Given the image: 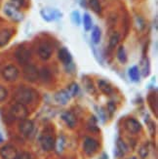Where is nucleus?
<instances>
[{"label": "nucleus", "instance_id": "f257e3e1", "mask_svg": "<svg viewBox=\"0 0 158 159\" xmlns=\"http://www.w3.org/2000/svg\"><path fill=\"white\" fill-rule=\"evenodd\" d=\"M14 98H15L16 102H20V103H22V105L26 106L31 103L34 96H33V92L31 89L27 87H20L16 91Z\"/></svg>", "mask_w": 158, "mask_h": 159}, {"label": "nucleus", "instance_id": "f03ea898", "mask_svg": "<svg viewBox=\"0 0 158 159\" xmlns=\"http://www.w3.org/2000/svg\"><path fill=\"white\" fill-rule=\"evenodd\" d=\"M3 12L11 20H13V22H16V23L22 22V20H24V18H25L24 14H23L22 11H20V9L17 8L16 6H14L10 2L6 3L4 5Z\"/></svg>", "mask_w": 158, "mask_h": 159}, {"label": "nucleus", "instance_id": "7ed1b4c3", "mask_svg": "<svg viewBox=\"0 0 158 159\" xmlns=\"http://www.w3.org/2000/svg\"><path fill=\"white\" fill-rule=\"evenodd\" d=\"M40 15L42 17V19L46 22L50 23V22H55L59 19L63 17V13L60 10L56 8H51V7H46V8L41 9L40 11Z\"/></svg>", "mask_w": 158, "mask_h": 159}, {"label": "nucleus", "instance_id": "20e7f679", "mask_svg": "<svg viewBox=\"0 0 158 159\" xmlns=\"http://www.w3.org/2000/svg\"><path fill=\"white\" fill-rule=\"evenodd\" d=\"M10 114L14 119L22 121L24 119H26L27 115H29V110L25 105H22L20 102H16L13 105L10 110Z\"/></svg>", "mask_w": 158, "mask_h": 159}, {"label": "nucleus", "instance_id": "39448f33", "mask_svg": "<svg viewBox=\"0 0 158 159\" xmlns=\"http://www.w3.org/2000/svg\"><path fill=\"white\" fill-rule=\"evenodd\" d=\"M23 74L25 79L30 83L36 82L39 79V70H37L35 66L30 64H26L24 66Z\"/></svg>", "mask_w": 158, "mask_h": 159}, {"label": "nucleus", "instance_id": "423d86ee", "mask_svg": "<svg viewBox=\"0 0 158 159\" xmlns=\"http://www.w3.org/2000/svg\"><path fill=\"white\" fill-rule=\"evenodd\" d=\"M20 76L19 68L14 65L6 66L2 70V77L7 82H14L16 81Z\"/></svg>", "mask_w": 158, "mask_h": 159}, {"label": "nucleus", "instance_id": "0eeeda50", "mask_svg": "<svg viewBox=\"0 0 158 159\" xmlns=\"http://www.w3.org/2000/svg\"><path fill=\"white\" fill-rule=\"evenodd\" d=\"M99 148H100L99 142L97 140L93 139V138L87 137L83 142V150H84V152L89 156H91L94 153L97 152Z\"/></svg>", "mask_w": 158, "mask_h": 159}, {"label": "nucleus", "instance_id": "6e6552de", "mask_svg": "<svg viewBox=\"0 0 158 159\" xmlns=\"http://www.w3.org/2000/svg\"><path fill=\"white\" fill-rule=\"evenodd\" d=\"M15 56H16L17 61H19V64L25 66L26 64H29L31 54H30L29 49H27L25 46H20L16 50Z\"/></svg>", "mask_w": 158, "mask_h": 159}, {"label": "nucleus", "instance_id": "1a4fd4ad", "mask_svg": "<svg viewBox=\"0 0 158 159\" xmlns=\"http://www.w3.org/2000/svg\"><path fill=\"white\" fill-rule=\"evenodd\" d=\"M18 150L12 144H6L0 148V156L2 159H17Z\"/></svg>", "mask_w": 158, "mask_h": 159}, {"label": "nucleus", "instance_id": "9d476101", "mask_svg": "<svg viewBox=\"0 0 158 159\" xmlns=\"http://www.w3.org/2000/svg\"><path fill=\"white\" fill-rule=\"evenodd\" d=\"M55 143H56V141H55L54 137L50 134H44V135H42V137L40 138L41 148H42L43 150H45V151L54 150L55 149Z\"/></svg>", "mask_w": 158, "mask_h": 159}, {"label": "nucleus", "instance_id": "9b49d317", "mask_svg": "<svg viewBox=\"0 0 158 159\" xmlns=\"http://www.w3.org/2000/svg\"><path fill=\"white\" fill-rule=\"evenodd\" d=\"M125 128L131 134H138L142 131L141 123L135 118H128L125 121Z\"/></svg>", "mask_w": 158, "mask_h": 159}, {"label": "nucleus", "instance_id": "f8f14e48", "mask_svg": "<svg viewBox=\"0 0 158 159\" xmlns=\"http://www.w3.org/2000/svg\"><path fill=\"white\" fill-rule=\"evenodd\" d=\"M37 53H38V56H39V58L41 60L47 61V60H49L51 58L52 53H53V49H52V47L49 44L42 43V44L39 45Z\"/></svg>", "mask_w": 158, "mask_h": 159}, {"label": "nucleus", "instance_id": "ddd939ff", "mask_svg": "<svg viewBox=\"0 0 158 159\" xmlns=\"http://www.w3.org/2000/svg\"><path fill=\"white\" fill-rule=\"evenodd\" d=\"M33 122L31 120L29 119H24L20 121V126H19V130L20 132L22 133V135H24L25 137H29L31 135V133L33 132Z\"/></svg>", "mask_w": 158, "mask_h": 159}, {"label": "nucleus", "instance_id": "4468645a", "mask_svg": "<svg viewBox=\"0 0 158 159\" xmlns=\"http://www.w3.org/2000/svg\"><path fill=\"white\" fill-rule=\"evenodd\" d=\"M58 57H59V60L63 64H65V66L70 65L71 61H72V56H71V54H70V51H68L67 48H65V47L61 48V49L59 50Z\"/></svg>", "mask_w": 158, "mask_h": 159}, {"label": "nucleus", "instance_id": "2eb2a0df", "mask_svg": "<svg viewBox=\"0 0 158 159\" xmlns=\"http://www.w3.org/2000/svg\"><path fill=\"white\" fill-rule=\"evenodd\" d=\"M61 119L65 121L67 127H70V129H73L77 124V118L71 111H65L61 114Z\"/></svg>", "mask_w": 158, "mask_h": 159}, {"label": "nucleus", "instance_id": "dca6fc26", "mask_svg": "<svg viewBox=\"0 0 158 159\" xmlns=\"http://www.w3.org/2000/svg\"><path fill=\"white\" fill-rule=\"evenodd\" d=\"M13 36V31L10 29H3L0 30V48L5 47L10 42Z\"/></svg>", "mask_w": 158, "mask_h": 159}, {"label": "nucleus", "instance_id": "f3484780", "mask_svg": "<svg viewBox=\"0 0 158 159\" xmlns=\"http://www.w3.org/2000/svg\"><path fill=\"white\" fill-rule=\"evenodd\" d=\"M70 95L68 94L66 90H61V91L57 92L55 94V101H56L60 105H66L70 100Z\"/></svg>", "mask_w": 158, "mask_h": 159}, {"label": "nucleus", "instance_id": "a211bd4d", "mask_svg": "<svg viewBox=\"0 0 158 159\" xmlns=\"http://www.w3.org/2000/svg\"><path fill=\"white\" fill-rule=\"evenodd\" d=\"M98 86L101 91L106 95H111L113 93V88L106 80L100 79L98 81Z\"/></svg>", "mask_w": 158, "mask_h": 159}, {"label": "nucleus", "instance_id": "6ab92c4d", "mask_svg": "<svg viewBox=\"0 0 158 159\" xmlns=\"http://www.w3.org/2000/svg\"><path fill=\"white\" fill-rule=\"evenodd\" d=\"M128 74H129L130 79L134 82H139L141 79L140 67L138 66H133L132 67H130V70H128Z\"/></svg>", "mask_w": 158, "mask_h": 159}, {"label": "nucleus", "instance_id": "aec40b11", "mask_svg": "<svg viewBox=\"0 0 158 159\" xmlns=\"http://www.w3.org/2000/svg\"><path fill=\"white\" fill-rule=\"evenodd\" d=\"M102 38V31L99 26H94L92 29V33H91V39L92 42L96 45H98L101 42Z\"/></svg>", "mask_w": 158, "mask_h": 159}, {"label": "nucleus", "instance_id": "412c9836", "mask_svg": "<svg viewBox=\"0 0 158 159\" xmlns=\"http://www.w3.org/2000/svg\"><path fill=\"white\" fill-rule=\"evenodd\" d=\"M83 26L86 31H90L93 29V20L88 13H85L83 16Z\"/></svg>", "mask_w": 158, "mask_h": 159}, {"label": "nucleus", "instance_id": "4be33fe9", "mask_svg": "<svg viewBox=\"0 0 158 159\" xmlns=\"http://www.w3.org/2000/svg\"><path fill=\"white\" fill-rule=\"evenodd\" d=\"M119 40H120V34L118 32H114L112 35L109 38V45L108 48L111 50L114 49V48L117 46V44L119 43Z\"/></svg>", "mask_w": 158, "mask_h": 159}, {"label": "nucleus", "instance_id": "5701e85b", "mask_svg": "<svg viewBox=\"0 0 158 159\" xmlns=\"http://www.w3.org/2000/svg\"><path fill=\"white\" fill-rule=\"evenodd\" d=\"M52 74L50 72V70L46 67H43L42 70H39V78L42 79V81L44 82H49L51 80Z\"/></svg>", "mask_w": 158, "mask_h": 159}, {"label": "nucleus", "instance_id": "b1692460", "mask_svg": "<svg viewBox=\"0 0 158 159\" xmlns=\"http://www.w3.org/2000/svg\"><path fill=\"white\" fill-rule=\"evenodd\" d=\"M89 6H90V8L96 14L102 13V5H101L100 0H89Z\"/></svg>", "mask_w": 158, "mask_h": 159}, {"label": "nucleus", "instance_id": "393cba45", "mask_svg": "<svg viewBox=\"0 0 158 159\" xmlns=\"http://www.w3.org/2000/svg\"><path fill=\"white\" fill-rule=\"evenodd\" d=\"M142 76H147L149 73V61L147 59H142L141 61V70Z\"/></svg>", "mask_w": 158, "mask_h": 159}, {"label": "nucleus", "instance_id": "a878e982", "mask_svg": "<svg viewBox=\"0 0 158 159\" xmlns=\"http://www.w3.org/2000/svg\"><path fill=\"white\" fill-rule=\"evenodd\" d=\"M117 59L121 64H125L127 61V53L125 51V48L120 46L117 50Z\"/></svg>", "mask_w": 158, "mask_h": 159}, {"label": "nucleus", "instance_id": "bb28decb", "mask_svg": "<svg viewBox=\"0 0 158 159\" xmlns=\"http://www.w3.org/2000/svg\"><path fill=\"white\" fill-rule=\"evenodd\" d=\"M116 146H117V148H116V151H117V157H120L121 155H123L127 151L126 144L123 143L121 140H118L117 141V143H116Z\"/></svg>", "mask_w": 158, "mask_h": 159}, {"label": "nucleus", "instance_id": "cd10ccee", "mask_svg": "<svg viewBox=\"0 0 158 159\" xmlns=\"http://www.w3.org/2000/svg\"><path fill=\"white\" fill-rule=\"evenodd\" d=\"M55 148H56L57 152L60 154L64 151V148H65V139L63 137H60L58 141L55 143Z\"/></svg>", "mask_w": 158, "mask_h": 159}, {"label": "nucleus", "instance_id": "c85d7f7f", "mask_svg": "<svg viewBox=\"0 0 158 159\" xmlns=\"http://www.w3.org/2000/svg\"><path fill=\"white\" fill-rule=\"evenodd\" d=\"M66 91L68 92V94L70 95V97H74V96H76L78 94V92H79V86L76 84V83L73 82L67 87Z\"/></svg>", "mask_w": 158, "mask_h": 159}, {"label": "nucleus", "instance_id": "c756f323", "mask_svg": "<svg viewBox=\"0 0 158 159\" xmlns=\"http://www.w3.org/2000/svg\"><path fill=\"white\" fill-rule=\"evenodd\" d=\"M70 19H71L72 24L75 25H79L81 24V17L78 11H73L70 15Z\"/></svg>", "mask_w": 158, "mask_h": 159}, {"label": "nucleus", "instance_id": "7c9ffc66", "mask_svg": "<svg viewBox=\"0 0 158 159\" xmlns=\"http://www.w3.org/2000/svg\"><path fill=\"white\" fill-rule=\"evenodd\" d=\"M10 3H12L14 6H16L19 9L27 7V0H11Z\"/></svg>", "mask_w": 158, "mask_h": 159}, {"label": "nucleus", "instance_id": "2f4dec72", "mask_svg": "<svg viewBox=\"0 0 158 159\" xmlns=\"http://www.w3.org/2000/svg\"><path fill=\"white\" fill-rule=\"evenodd\" d=\"M7 97H8V90H7L4 86L0 85V102H4Z\"/></svg>", "mask_w": 158, "mask_h": 159}, {"label": "nucleus", "instance_id": "473e14b6", "mask_svg": "<svg viewBox=\"0 0 158 159\" xmlns=\"http://www.w3.org/2000/svg\"><path fill=\"white\" fill-rule=\"evenodd\" d=\"M139 153H140V156H141L142 159L147 158V155H148V148H147V146H142V147L140 148Z\"/></svg>", "mask_w": 158, "mask_h": 159}, {"label": "nucleus", "instance_id": "72a5a7b5", "mask_svg": "<svg viewBox=\"0 0 158 159\" xmlns=\"http://www.w3.org/2000/svg\"><path fill=\"white\" fill-rule=\"evenodd\" d=\"M17 159H31V155L29 152H27V151H23V152L18 154Z\"/></svg>", "mask_w": 158, "mask_h": 159}, {"label": "nucleus", "instance_id": "f704fd0d", "mask_svg": "<svg viewBox=\"0 0 158 159\" xmlns=\"http://www.w3.org/2000/svg\"><path fill=\"white\" fill-rule=\"evenodd\" d=\"M136 23H137V27H138V30H142L143 29H145V22H143V20L142 18H138L136 20Z\"/></svg>", "mask_w": 158, "mask_h": 159}, {"label": "nucleus", "instance_id": "c9c22d12", "mask_svg": "<svg viewBox=\"0 0 158 159\" xmlns=\"http://www.w3.org/2000/svg\"><path fill=\"white\" fill-rule=\"evenodd\" d=\"M89 129H90V131H92V132L94 133H97L99 132V128L97 127V125H96V120L94 119V122H89Z\"/></svg>", "mask_w": 158, "mask_h": 159}, {"label": "nucleus", "instance_id": "e433bc0d", "mask_svg": "<svg viewBox=\"0 0 158 159\" xmlns=\"http://www.w3.org/2000/svg\"><path fill=\"white\" fill-rule=\"evenodd\" d=\"M107 108H108V110H109V112H111V114H112V113L115 111V106H114V103L109 102V103H108Z\"/></svg>", "mask_w": 158, "mask_h": 159}, {"label": "nucleus", "instance_id": "4c0bfd02", "mask_svg": "<svg viewBox=\"0 0 158 159\" xmlns=\"http://www.w3.org/2000/svg\"><path fill=\"white\" fill-rule=\"evenodd\" d=\"M3 142V137H2V135L0 134V143H1Z\"/></svg>", "mask_w": 158, "mask_h": 159}, {"label": "nucleus", "instance_id": "58836bf2", "mask_svg": "<svg viewBox=\"0 0 158 159\" xmlns=\"http://www.w3.org/2000/svg\"><path fill=\"white\" fill-rule=\"evenodd\" d=\"M127 159H138V158H137V157H130V158H127Z\"/></svg>", "mask_w": 158, "mask_h": 159}]
</instances>
